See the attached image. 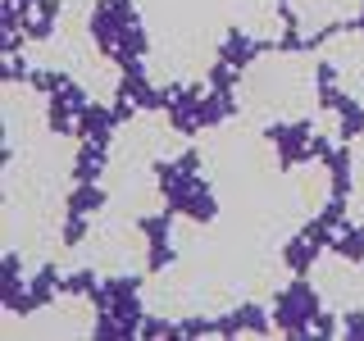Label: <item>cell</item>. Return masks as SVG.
<instances>
[{
	"mask_svg": "<svg viewBox=\"0 0 364 341\" xmlns=\"http://www.w3.org/2000/svg\"><path fill=\"white\" fill-rule=\"evenodd\" d=\"M323 310V291L310 278H291V287L278 291L273 301V328L287 337H314V314Z\"/></svg>",
	"mask_w": 364,
	"mask_h": 341,
	"instance_id": "6da1fadb",
	"label": "cell"
},
{
	"mask_svg": "<svg viewBox=\"0 0 364 341\" xmlns=\"http://www.w3.org/2000/svg\"><path fill=\"white\" fill-rule=\"evenodd\" d=\"M123 114L109 105H100V100H91V105L82 109V119H77V141H100V146H114V132L123 128Z\"/></svg>",
	"mask_w": 364,
	"mask_h": 341,
	"instance_id": "7a4b0ae2",
	"label": "cell"
},
{
	"mask_svg": "<svg viewBox=\"0 0 364 341\" xmlns=\"http://www.w3.org/2000/svg\"><path fill=\"white\" fill-rule=\"evenodd\" d=\"M273 328V318L264 305H255V301H246V305H237L232 314H223L219 318V337H242V332H269Z\"/></svg>",
	"mask_w": 364,
	"mask_h": 341,
	"instance_id": "3957f363",
	"label": "cell"
},
{
	"mask_svg": "<svg viewBox=\"0 0 364 341\" xmlns=\"http://www.w3.org/2000/svg\"><path fill=\"white\" fill-rule=\"evenodd\" d=\"M109 168V146L100 141H82L73 151V159H68V173H73V182H100Z\"/></svg>",
	"mask_w": 364,
	"mask_h": 341,
	"instance_id": "277c9868",
	"label": "cell"
},
{
	"mask_svg": "<svg viewBox=\"0 0 364 341\" xmlns=\"http://www.w3.org/2000/svg\"><path fill=\"white\" fill-rule=\"evenodd\" d=\"M105 205H109V191L100 187V182H73V191H68L64 210H68V214H87V219H96Z\"/></svg>",
	"mask_w": 364,
	"mask_h": 341,
	"instance_id": "5b68a950",
	"label": "cell"
},
{
	"mask_svg": "<svg viewBox=\"0 0 364 341\" xmlns=\"http://www.w3.org/2000/svg\"><path fill=\"white\" fill-rule=\"evenodd\" d=\"M328 250H333L337 259H346V264L360 269V264H364V223H341Z\"/></svg>",
	"mask_w": 364,
	"mask_h": 341,
	"instance_id": "8992f818",
	"label": "cell"
},
{
	"mask_svg": "<svg viewBox=\"0 0 364 341\" xmlns=\"http://www.w3.org/2000/svg\"><path fill=\"white\" fill-rule=\"evenodd\" d=\"M360 136H364V100L350 96L346 105L337 109V141L350 146V141H360Z\"/></svg>",
	"mask_w": 364,
	"mask_h": 341,
	"instance_id": "52a82bcc",
	"label": "cell"
},
{
	"mask_svg": "<svg viewBox=\"0 0 364 341\" xmlns=\"http://www.w3.org/2000/svg\"><path fill=\"white\" fill-rule=\"evenodd\" d=\"M341 337H364V310H346V323H341Z\"/></svg>",
	"mask_w": 364,
	"mask_h": 341,
	"instance_id": "ba28073f",
	"label": "cell"
}]
</instances>
